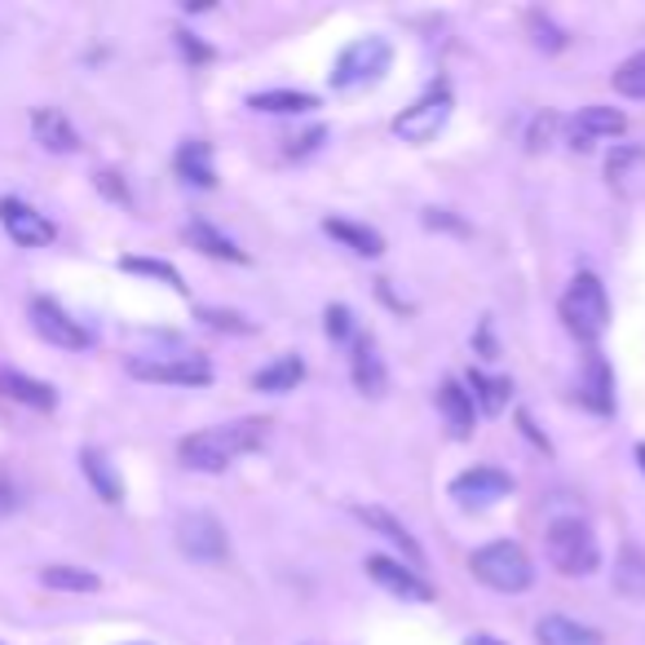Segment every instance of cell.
Wrapping results in <instances>:
<instances>
[{
  "instance_id": "6da1fadb",
  "label": "cell",
  "mask_w": 645,
  "mask_h": 645,
  "mask_svg": "<svg viewBox=\"0 0 645 645\" xmlns=\"http://www.w3.org/2000/svg\"><path fill=\"white\" fill-rule=\"evenodd\" d=\"M266 438H270V420L244 415V420H231V424H212V429H199V434H186L177 443V460L195 473H222L239 456L257 452Z\"/></svg>"
},
{
  "instance_id": "7a4b0ae2",
  "label": "cell",
  "mask_w": 645,
  "mask_h": 645,
  "mask_svg": "<svg viewBox=\"0 0 645 645\" xmlns=\"http://www.w3.org/2000/svg\"><path fill=\"white\" fill-rule=\"evenodd\" d=\"M544 558H549L562 575H571V579L593 575V571L601 566V549H597L593 526L579 521V517H562V521H553V526L544 530Z\"/></svg>"
},
{
  "instance_id": "3957f363",
  "label": "cell",
  "mask_w": 645,
  "mask_h": 645,
  "mask_svg": "<svg viewBox=\"0 0 645 645\" xmlns=\"http://www.w3.org/2000/svg\"><path fill=\"white\" fill-rule=\"evenodd\" d=\"M562 318H566V328L579 337V341H601L606 328H610V301H606V288L597 274L579 270L562 296Z\"/></svg>"
},
{
  "instance_id": "277c9868",
  "label": "cell",
  "mask_w": 645,
  "mask_h": 645,
  "mask_svg": "<svg viewBox=\"0 0 645 645\" xmlns=\"http://www.w3.org/2000/svg\"><path fill=\"white\" fill-rule=\"evenodd\" d=\"M469 571H473L486 588H495V593H526V588L535 584V566H530L526 549L513 544V540H495V544L473 549Z\"/></svg>"
},
{
  "instance_id": "5b68a950",
  "label": "cell",
  "mask_w": 645,
  "mask_h": 645,
  "mask_svg": "<svg viewBox=\"0 0 645 645\" xmlns=\"http://www.w3.org/2000/svg\"><path fill=\"white\" fill-rule=\"evenodd\" d=\"M389 62H394V45L385 36H359V40H350L337 54V62H332V89H345L350 93V89L376 84V80H385Z\"/></svg>"
},
{
  "instance_id": "8992f818",
  "label": "cell",
  "mask_w": 645,
  "mask_h": 645,
  "mask_svg": "<svg viewBox=\"0 0 645 645\" xmlns=\"http://www.w3.org/2000/svg\"><path fill=\"white\" fill-rule=\"evenodd\" d=\"M177 549L199 566L231 562V535L212 513H181L177 517Z\"/></svg>"
},
{
  "instance_id": "52a82bcc",
  "label": "cell",
  "mask_w": 645,
  "mask_h": 645,
  "mask_svg": "<svg viewBox=\"0 0 645 645\" xmlns=\"http://www.w3.org/2000/svg\"><path fill=\"white\" fill-rule=\"evenodd\" d=\"M452 89L447 84H434L420 102H411L402 116H394V133L402 138V142H411V146H424V142H434L443 129H447V120H452Z\"/></svg>"
},
{
  "instance_id": "ba28073f",
  "label": "cell",
  "mask_w": 645,
  "mask_h": 645,
  "mask_svg": "<svg viewBox=\"0 0 645 645\" xmlns=\"http://www.w3.org/2000/svg\"><path fill=\"white\" fill-rule=\"evenodd\" d=\"M129 376L151 385H208L212 367L203 354H133Z\"/></svg>"
},
{
  "instance_id": "9c48e42d",
  "label": "cell",
  "mask_w": 645,
  "mask_h": 645,
  "mask_svg": "<svg viewBox=\"0 0 645 645\" xmlns=\"http://www.w3.org/2000/svg\"><path fill=\"white\" fill-rule=\"evenodd\" d=\"M32 328H36L49 345H58V350H89V345H93L89 328H84L80 318H71L54 296H36V301H32Z\"/></svg>"
},
{
  "instance_id": "30bf717a",
  "label": "cell",
  "mask_w": 645,
  "mask_h": 645,
  "mask_svg": "<svg viewBox=\"0 0 645 645\" xmlns=\"http://www.w3.org/2000/svg\"><path fill=\"white\" fill-rule=\"evenodd\" d=\"M504 495H513V478L504 469H491V465H478V469H465L456 482H452V500L469 513H482L491 504H500Z\"/></svg>"
},
{
  "instance_id": "8fae6325",
  "label": "cell",
  "mask_w": 645,
  "mask_h": 645,
  "mask_svg": "<svg viewBox=\"0 0 645 645\" xmlns=\"http://www.w3.org/2000/svg\"><path fill=\"white\" fill-rule=\"evenodd\" d=\"M0 226H5V235H10L19 248H45V244H54V235H58L45 212H36L32 203H23V199H14V195L0 199Z\"/></svg>"
},
{
  "instance_id": "7c38bea8",
  "label": "cell",
  "mask_w": 645,
  "mask_h": 645,
  "mask_svg": "<svg viewBox=\"0 0 645 645\" xmlns=\"http://www.w3.org/2000/svg\"><path fill=\"white\" fill-rule=\"evenodd\" d=\"M367 575L385 588V593H394V597H402V601H415V606H424V601H434V588H429L411 566H402V562H394V558H380V553H372L367 562Z\"/></svg>"
},
{
  "instance_id": "4fadbf2b",
  "label": "cell",
  "mask_w": 645,
  "mask_h": 645,
  "mask_svg": "<svg viewBox=\"0 0 645 645\" xmlns=\"http://www.w3.org/2000/svg\"><path fill=\"white\" fill-rule=\"evenodd\" d=\"M354 513H359V521H363L367 530H376L380 540H389V544L407 558V566H411V571H420V566H424V549L415 544V535H411V530H407V526H402L389 508H380V504H363V508H354Z\"/></svg>"
},
{
  "instance_id": "5bb4252c",
  "label": "cell",
  "mask_w": 645,
  "mask_h": 645,
  "mask_svg": "<svg viewBox=\"0 0 645 645\" xmlns=\"http://www.w3.org/2000/svg\"><path fill=\"white\" fill-rule=\"evenodd\" d=\"M628 129V116L614 112V106H584L571 125V146L575 151H593L597 138H619Z\"/></svg>"
},
{
  "instance_id": "9a60e30c",
  "label": "cell",
  "mask_w": 645,
  "mask_h": 645,
  "mask_svg": "<svg viewBox=\"0 0 645 645\" xmlns=\"http://www.w3.org/2000/svg\"><path fill=\"white\" fill-rule=\"evenodd\" d=\"M0 394L23 402V407H32V411H54L58 407V389L54 385H45V380H36L27 372H14V367H0Z\"/></svg>"
},
{
  "instance_id": "2e32d148",
  "label": "cell",
  "mask_w": 645,
  "mask_h": 645,
  "mask_svg": "<svg viewBox=\"0 0 645 645\" xmlns=\"http://www.w3.org/2000/svg\"><path fill=\"white\" fill-rule=\"evenodd\" d=\"M32 129H36V138H40V146L54 151V155H71V151L80 146L75 125L58 112V106H36V112H32Z\"/></svg>"
},
{
  "instance_id": "e0dca14e",
  "label": "cell",
  "mask_w": 645,
  "mask_h": 645,
  "mask_svg": "<svg viewBox=\"0 0 645 645\" xmlns=\"http://www.w3.org/2000/svg\"><path fill=\"white\" fill-rule=\"evenodd\" d=\"M438 407H443V415H447L452 438H473L478 411H473V394H469L460 380H443V385H438Z\"/></svg>"
},
{
  "instance_id": "ac0fdd59",
  "label": "cell",
  "mask_w": 645,
  "mask_h": 645,
  "mask_svg": "<svg viewBox=\"0 0 645 645\" xmlns=\"http://www.w3.org/2000/svg\"><path fill=\"white\" fill-rule=\"evenodd\" d=\"M354 385H359V394H367V398H380L385 389H389V372H385V359H380V350H376V341L372 337H359L354 341Z\"/></svg>"
},
{
  "instance_id": "d6986e66",
  "label": "cell",
  "mask_w": 645,
  "mask_h": 645,
  "mask_svg": "<svg viewBox=\"0 0 645 645\" xmlns=\"http://www.w3.org/2000/svg\"><path fill=\"white\" fill-rule=\"evenodd\" d=\"M186 239H190V248H199L203 257H218V261H235V266H248V253L231 239V235H222L212 222H203V218H195L190 226H186Z\"/></svg>"
},
{
  "instance_id": "ffe728a7",
  "label": "cell",
  "mask_w": 645,
  "mask_h": 645,
  "mask_svg": "<svg viewBox=\"0 0 645 645\" xmlns=\"http://www.w3.org/2000/svg\"><path fill=\"white\" fill-rule=\"evenodd\" d=\"M173 164H177V173H181L190 186H199V190H212V186H218V164H212V146L199 142V138L181 142Z\"/></svg>"
},
{
  "instance_id": "44dd1931",
  "label": "cell",
  "mask_w": 645,
  "mask_h": 645,
  "mask_svg": "<svg viewBox=\"0 0 645 645\" xmlns=\"http://www.w3.org/2000/svg\"><path fill=\"white\" fill-rule=\"evenodd\" d=\"M540 645H601V632L579 623V619H566V614H544L540 628H535Z\"/></svg>"
},
{
  "instance_id": "7402d4cb",
  "label": "cell",
  "mask_w": 645,
  "mask_h": 645,
  "mask_svg": "<svg viewBox=\"0 0 645 645\" xmlns=\"http://www.w3.org/2000/svg\"><path fill=\"white\" fill-rule=\"evenodd\" d=\"M579 398L593 411H601V415L614 407V376H610V367H606V359L597 350L588 354V367H584V380H579Z\"/></svg>"
},
{
  "instance_id": "603a6c76",
  "label": "cell",
  "mask_w": 645,
  "mask_h": 645,
  "mask_svg": "<svg viewBox=\"0 0 645 645\" xmlns=\"http://www.w3.org/2000/svg\"><path fill=\"white\" fill-rule=\"evenodd\" d=\"M80 469H84L89 486H93V491H97L106 504H120V500H125V482H120V473L112 469V460H106L102 452L84 447V452H80Z\"/></svg>"
},
{
  "instance_id": "cb8c5ba5",
  "label": "cell",
  "mask_w": 645,
  "mask_h": 645,
  "mask_svg": "<svg viewBox=\"0 0 645 645\" xmlns=\"http://www.w3.org/2000/svg\"><path fill=\"white\" fill-rule=\"evenodd\" d=\"M322 231H328L341 248L359 253V257H380L385 253V239L372 226H359V222H345V218H328V222H322Z\"/></svg>"
},
{
  "instance_id": "d4e9b609",
  "label": "cell",
  "mask_w": 645,
  "mask_h": 645,
  "mask_svg": "<svg viewBox=\"0 0 645 645\" xmlns=\"http://www.w3.org/2000/svg\"><path fill=\"white\" fill-rule=\"evenodd\" d=\"M248 106L253 112H266V116H301V112H314L318 97L296 93V89H266V93H253Z\"/></svg>"
},
{
  "instance_id": "484cf974",
  "label": "cell",
  "mask_w": 645,
  "mask_h": 645,
  "mask_svg": "<svg viewBox=\"0 0 645 645\" xmlns=\"http://www.w3.org/2000/svg\"><path fill=\"white\" fill-rule=\"evenodd\" d=\"M305 380V363L296 359V354H279L270 367H261L257 376H253V389H261V394H288V389H296Z\"/></svg>"
},
{
  "instance_id": "4316f807",
  "label": "cell",
  "mask_w": 645,
  "mask_h": 645,
  "mask_svg": "<svg viewBox=\"0 0 645 645\" xmlns=\"http://www.w3.org/2000/svg\"><path fill=\"white\" fill-rule=\"evenodd\" d=\"M614 593L628 601H645V553L636 544H628L614 562Z\"/></svg>"
},
{
  "instance_id": "83f0119b",
  "label": "cell",
  "mask_w": 645,
  "mask_h": 645,
  "mask_svg": "<svg viewBox=\"0 0 645 645\" xmlns=\"http://www.w3.org/2000/svg\"><path fill=\"white\" fill-rule=\"evenodd\" d=\"M40 584L54 588V593H97V588H102V579H97L93 571H84V566H67V562L45 566V571H40Z\"/></svg>"
},
{
  "instance_id": "f1b7e54d",
  "label": "cell",
  "mask_w": 645,
  "mask_h": 645,
  "mask_svg": "<svg viewBox=\"0 0 645 645\" xmlns=\"http://www.w3.org/2000/svg\"><path fill=\"white\" fill-rule=\"evenodd\" d=\"M469 389H473V398L482 402V411H486V415H500V411L508 407V394H513V385H508V380L486 376V372H469Z\"/></svg>"
},
{
  "instance_id": "f546056e",
  "label": "cell",
  "mask_w": 645,
  "mask_h": 645,
  "mask_svg": "<svg viewBox=\"0 0 645 645\" xmlns=\"http://www.w3.org/2000/svg\"><path fill=\"white\" fill-rule=\"evenodd\" d=\"M610 84H614V93L645 102V49H636L628 62H619L614 75H610Z\"/></svg>"
},
{
  "instance_id": "4dcf8cb0",
  "label": "cell",
  "mask_w": 645,
  "mask_h": 645,
  "mask_svg": "<svg viewBox=\"0 0 645 645\" xmlns=\"http://www.w3.org/2000/svg\"><path fill=\"white\" fill-rule=\"evenodd\" d=\"M120 270H129V274H146V279H160V283H168L173 292H186L181 274H177L168 261H155V257H125Z\"/></svg>"
},
{
  "instance_id": "1f68e13d",
  "label": "cell",
  "mask_w": 645,
  "mask_h": 645,
  "mask_svg": "<svg viewBox=\"0 0 645 645\" xmlns=\"http://www.w3.org/2000/svg\"><path fill=\"white\" fill-rule=\"evenodd\" d=\"M526 27L535 32L530 40H535V45H540V49H549V54H558V49L566 45L562 27H553V19H549V14H540V10H530V14H526Z\"/></svg>"
},
{
  "instance_id": "d6a6232c",
  "label": "cell",
  "mask_w": 645,
  "mask_h": 645,
  "mask_svg": "<svg viewBox=\"0 0 645 645\" xmlns=\"http://www.w3.org/2000/svg\"><path fill=\"white\" fill-rule=\"evenodd\" d=\"M199 318L208 322V328H218V332H253V322L244 318V314H235V309H199Z\"/></svg>"
},
{
  "instance_id": "836d02e7",
  "label": "cell",
  "mask_w": 645,
  "mask_h": 645,
  "mask_svg": "<svg viewBox=\"0 0 645 645\" xmlns=\"http://www.w3.org/2000/svg\"><path fill=\"white\" fill-rule=\"evenodd\" d=\"M558 125H562V120H558L553 112H544L540 120L530 125V138H526V146H530V151H549V146H553V133H558Z\"/></svg>"
},
{
  "instance_id": "e575fe53",
  "label": "cell",
  "mask_w": 645,
  "mask_h": 645,
  "mask_svg": "<svg viewBox=\"0 0 645 645\" xmlns=\"http://www.w3.org/2000/svg\"><path fill=\"white\" fill-rule=\"evenodd\" d=\"M322 328H328L332 341H350L354 337V318L345 305H328V318H322Z\"/></svg>"
},
{
  "instance_id": "d590c367",
  "label": "cell",
  "mask_w": 645,
  "mask_h": 645,
  "mask_svg": "<svg viewBox=\"0 0 645 645\" xmlns=\"http://www.w3.org/2000/svg\"><path fill=\"white\" fill-rule=\"evenodd\" d=\"M177 49H181L190 62H212V49H208L203 40H195L190 32H177Z\"/></svg>"
},
{
  "instance_id": "8d00e7d4",
  "label": "cell",
  "mask_w": 645,
  "mask_h": 645,
  "mask_svg": "<svg viewBox=\"0 0 645 645\" xmlns=\"http://www.w3.org/2000/svg\"><path fill=\"white\" fill-rule=\"evenodd\" d=\"M97 190H106L116 203H129V186L120 181V173H97Z\"/></svg>"
},
{
  "instance_id": "74e56055",
  "label": "cell",
  "mask_w": 645,
  "mask_h": 645,
  "mask_svg": "<svg viewBox=\"0 0 645 645\" xmlns=\"http://www.w3.org/2000/svg\"><path fill=\"white\" fill-rule=\"evenodd\" d=\"M328 138V129H309L305 138H292V146H288V155H309V151H318V142Z\"/></svg>"
},
{
  "instance_id": "f35d334b",
  "label": "cell",
  "mask_w": 645,
  "mask_h": 645,
  "mask_svg": "<svg viewBox=\"0 0 645 645\" xmlns=\"http://www.w3.org/2000/svg\"><path fill=\"white\" fill-rule=\"evenodd\" d=\"M636 460H641V473H645V443L636 447Z\"/></svg>"
}]
</instances>
